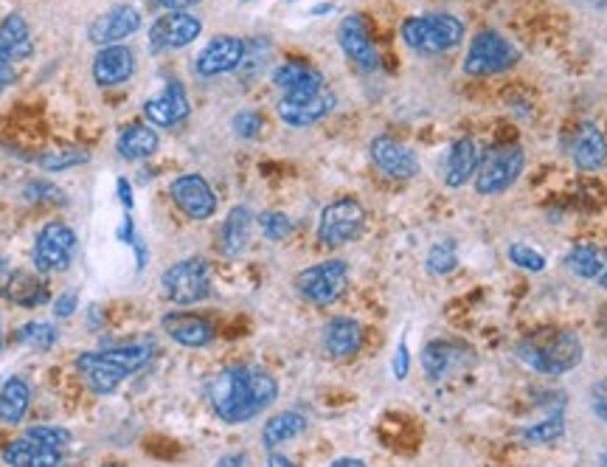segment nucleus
I'll use <instances>...</instances> for the list:
<instances>
[{
    "mask_svg": "<svg viewBox=\"0 0 607 467\" xmlns=\"http://www.w3.org/2000/svg\"><path fill=\"white\" fill-rule=\"evenodd\" d=\"M279 397V383L262 366H231L208 383V400L217 417L231 425L253 420Z\"/></svg>",
    "mask_w": 607,
    "mask_h": 467,
    "instance_id": "1",
    "label": "nucleus"
},
{
    "mask_svg": "<svg viewBox=\"0 0 607 467\" xmlns=\"http://www.w3.org/2000/svg\"><path fill=\"white\" fill-rule=\"evenodd\" d=\"M155 355V344H124V347L99 349V352H82L76 358V369L85 377L96 394H113L127 377L144 369Z\"/></svg>",
    "mask_w": 607,
    "mask_h": 467,
    "instance_id": "2",
    "label": "nucleus"
},
{
    "mask_svg": "<svg viewBox=\"0 0 607 467\" xmlns=\"http://www.w3.org/2000/svg\"><path fill=\"white\" fill-rule=\"evenodd\" d=\"M518 358L537 375L557 377L577 369L582 361V341L571 330L546 327L526 335L518 344Z\"/></svg>",
    "mask_w": 607,
    "mask_h": 467,
    "instance_id": "3",
    "label": "nucleus"
},
{
    "mask_svg": "<svg viewBox=\"0 0 607 467\" xmlns=\"http://www.w3.org/2000/svg\"><path fill=\"white\" fill-rule=\"evenodd\" d=\"M402 40L416 54H442L464 40V23L453 15L408 17L402 23Z\"/></svg>",
    "mask_w": 607,
    "mask_h": 467,
    "instance_id": "4",
    "label": "nucleus"
},
{
    "mask_svg": "<svg viewBox=\"0 0 607 467\" xmlns=\"http://www.w3.org/2000/svg\"><path fill=\"white\" fill-rule=\"evenodd\" d=\"M520 60L518 48L506 40L498 31H478L464 57V74L470 76H492L509 71Z\"/></svg>",
    "mask_w": 607,
    "mask_h": 467,
    "instance_id": "5",
    "label": "nucleus"
},
{
    "mask_svg": "<svg viewBox=\"0 0 607 467\" xmlns=\"http://www.w3.org/2000/svg\"><path fill=\"white\" fill-rule=\"evenodd\" d=\"M161 290L169 302L189 307L206 299L211 293V273L203 259H180L161 276Z\"/></svg>",
    "mask_w": 607,
    "mask_h": 467,
    "instance_id": "6",
    "label": "nucleus"
},
{
    "mask_svg": "<svg viewBox=\"0 0 607 467\" xmlns=\"http://www.w3.org/2000/svg\"><path fill=\"white\" fill-rule=\"evenodd\" d=\"M296 287L307 302L318 304V307L335 304L349 287V268L343 259H326V262H318L298 273Z\"/></svg>",
    "mask_w": 607,
    "mask_h": 467,
    "instance_id": "7",
    "label": "nucleus"
},
{
    "mask_svg": "<svg viewBox=\"0 0 607 467\" xmlns=\"http://www.w3.org/2000/svg\"><path fill=\"white\" fill-rule=\"evenodd\" d=\"M366 226V211L363 206L352 200V197H341L335 203H329L321 211L318 220V240L324 242L326 248H341L346 242L357 240L363 234Z\"/></svg>",
    "mask_w": 607,
    "mask_h": 467,
    "instance_id": "8",
    "label": "nucleus"
},
{
    "mask_svg": "<svg viewBox=\"0 0 607 467\" xmlns=\"http://www.w3.org/2000/svg\"><path fill=\"white\" fill-rule=\"evenodd\" d=\"M526 164V155L518 144L509 147H495L487 152V158L478 164V175H475V189L481 195H501L512 183L518 181L520 172Z\"/></svg>",
    "mask_w": 607,
    "mask_h": 467,
    "instance_id": "9",
    "label": "nucleus"
},
{
    "mask_svg": "<svg viewBox=\"0 0 607 467\" xmlns=\"http://www.w3.org/2000/svg\"><path fill=\"white\" fill-rule=\"evenodd\" d=\"M76 251V234L74 228L65 226L60 220L54 223H45L34 240V251H31V259H34V268L40 273H60L71 265Z\"/></svg>",
    "mask_w": 607,
    "mask_h": 467,
    "instance_id": "10",
    "label": "nucleus"
},
{
    "mask_svg": "<svg viewBox=\"0 0 607 467\" xmlns=\"http://www.w3.org/2000/svg\"><path fill=\"white\" fill-rule=\"evenodd\" d=\"M203 23L189 12H169V15L158 17L149 29V48L155 54L161 51H172V48L192 46L194 40L200 37Z\"/></svg>",
    "mask_w": 607,
    "mask_h": 467,
    "instance_id": "11",
    "label": "nucleus"
},
{
    "mask_svg": "<svg viewBox=\"0 0 607 467\" xmlns=\"http://www.w3.org/2000/svg\"><path fill=\"white\" fill-rule=\"evenodd\" d=\"M169 195L189 220H208L217 214V195L203 175H180L169 186Z\"/></svg>",
    "mask_w": 607,
    "mask_h": 467,
    "instance_id": "12",
    "label": "nucleus"
},
{
    "mask_svg": "<svg viewBox=\"0 0 607 467\" xmlns=\"http://www.w3.org/2000/svg\"><path fill=\"white\" fill-rule=\"evenodd\" d=\"M141 29V12L130 6V3H119L113 9H107L90 23L88 37L96 46H121V40L133 37Z\"/></svg>",
    "mask_w": 607,
    "mask_h": 467,
    "instance_id": "13",
    "label": "nucleus"
},
{
    "mask_svg": "<svg viewBox=\"0 0 607 467\" xmlns=\"http://www.w3.org/2000/svg\"><path fill=\"white\" fill-rule=\"evenodd\" d=\"M338 43H341L343 54L355 62L360 71H377V68H380L377 46H374V40H371L366 20L360 15L343 17L341 26H338Z\"/></svg>",
    "mask_w": 607,
    "mask_h": 467,
    "instance_id": "14",
    "label": "nucleus"
},
{
    "mask_svg": "<svg viewBox=\"0 0 607 467\" xmlns=\"http://www.w3.org/2000/svg\"><path fill=\"white\" fill-rule=\"evenodd\" d=\"M242 57H245V40L231 37V34H223V37H214V40L197 54L194 71L203 76V79H211V76L237 71Z\"/></svg>",
    "mask_w": 607,
    "mask_h": 467,
    "instance_id": "15",
    "label": "nucleus"
},
{
    "mask_svg": "<svg viewBox=\"0 0 607 467\" xmlns=\"http://www.w3.org/2000/svg\"><path fill=\"white\" fill-rule=\"evenodd\" d=\"M144 119L161 130H169V127L189 119V96L178 79H169L161 96H152L144 102Z\"/></svg>",
    "mask_w": 607,
    "mask_h": 467,
    "instance_id": "16",
    "label": "nucleus"
},
{
    "mask_svg": "<svg viewBox=\"0 0 607 467\" xmlns=\"http://www.w3.org/2000/svg\"><path fill=\"white\" fill-rule=\"evenodd\" d=\"M332 107H335V93L315 91L301 93V96H284L276 105V113L287 127H310L315 121L324 119Z\"/></svg>",
    "mask_w": 607,
    "mask_h": 467,
    "instance_id": "17",
    "label": "nucleus"
},
{
    "mask_svg": "<svg viewBox=\"0 0 607 467\" xmlns=\"http://www.w3.org/2000/svg\"><path fill=\"white\" fill-rule=\"evenodd\" d=\"M369 155L374 166L385 172L388 178H397V181H408L419 172V158L414 155V150H408L405 144L394 141L388 136H377L371 141Z\"/></svg>",
    "mask_w": 607,
    "mask_h": 467,
    "instance_id": "18",
    "label": "nucleus"
},
{
    "mask_svg": "<svg viewBox=\"0 0 607 467\" xmlns=\"http://www.w3.org/2000/svg\"><path fill=\"white\" fill-rule=\"evenodd\" d=\"M135 74V54L127 46H104L99 48L93 60V79L102 88L124 85Z\"/></svg>",
    "mask_w": 607,
    "mask_h": 467,
    "instance_id": "19",
    "label": "nucleus"
},
{
    "mask_svg": "<svg viewBox=\"0 0 607 467\" xmlns=\"http://www.w3.org/2000/svg\"><path fill=\"white\" fill-rule=\"evenodd\" d=\"M163 332L186 349H203L214 341V324L192 313H169L163 316Z\"/></svg>",
    "mask_w": 607,
    "mask_h": 467,
    "instance_id": "20",
    "label": "nucleus"
},
{
    "mask_svg": "<svg viewBox=\"0 0 607 467\" xmlns=\"http://www.w3.org/2000/svg\"><path fill=\"white\" fill-rule=\"evenodd\" d=\"M273 85L284 91V96H301V93L324 91V76L307 62H284L273 71Z\"/></svg>",
    "mask_w": 607,
    "mask_h": 467,
    "instance_id": "21",
    "label": "nucleus"
},
{
    "mask_svg": "<svg viewBox=\"0 0 607 467\" xmlns=\"http://www.w3.org/2000/svg\"><path fill=\"white\" fill-rule=\"evenodd\" d=\"M324 349L332 358H352L363 347V327L355 318H332L324 327Z\"/></svg>",
    "mask_w": 607,
    "mask_h": 467,
    "instance_id": "22",
    "label": "nucleus"
},
{
    "mask_svg": "<svg viewBox=\"0 0 607 467\" xmlns=\"http://www.w3.org/2000/svg\"><path fill=\"white\" fill-rule=\"evenodd\" d=\"M0 296L9 299L17 307H40V304L51 302V290L40 276L26 271L12 273L3 285H0Z\"/></svg>",
    "mask_w": 607,
    "mask_h": 467,
    "instance_id": "23",
    "label": "nucleus"
},
{
    "mask_svg": "<svg viewBox=\"0 0 607 467\" xmlns=\"http://www.w3.org/2000/svg\"><path fill=\"white\" fill-rule=\"evenodd\" d=\"M571 158L579 169L593 172L599 166H605L607 161V138L602 136V130L596 124H582L577 130V136L571 141Z\"/></svg>",
    "mask_w": 607,
    "mask_h": 467,
    "instance_id": "24",
    "label": "nucleus"
},
{
    "mask_svg": "<svg viewBox=\"0 0 607 467\" xmlns=\"http://www.w3.org/2000/svg\"><path fill=\"white\" fill-rule=\"evenodd\" d=\"M31 34L29 23L23 15L3 17L0 23V65H12L15 60H23L31 54Z\"/></svg>",
    "mask_w": 607,
    "mask_h": 467,
    "instance_id": "25",
    "label": "nucleus"
},
{
    "mask_svg": "<svg viewBox=\"0 0 607 467\" xmlns=\"http://www.w3.org/2000/svg\"><path fill=\"white\" fill-rule=\"evenodd\" d=\"M251 228H253V214L248 206H234L225 217L223 231H220V248H223L225 257H242L248 251V242H251Z\"/></svg>",
    "mask_w": 607,
    "mask_h": 467,
    "instance_id": "26",
    "label": "nucleus"
},
{
    "mask_svg": "<svg viewBox=\"0 0 607 467\" xmlns=\"http://www.w3.org/2000/svg\"><path fill=\"white\" fill-rule=\"evenodd\" d=\"M481 164L478 161V147L470 138H459L450 144L447 150V161H445V183L450 189H459L464 183L470 181L475 175V166Z\"/></svg>",
    "mask_w": 607,
    "mask_h": 467,
    "instance_id": "27",
    "label": "nucleus"
},
{
    "mask_svg": "<svg viewBox=\"0 0 607 467\" xmlns=\"http://www.w3.org/2000/svg\"><path fill=\"white\" fill-rule=\"evenodd\" d=\"M3 462L9 467H60L62 456L60 451H51L31 442L29 437H20L3 448Z\"/></svg>",
    "mask_w": 607,
    "mask_h": 467,
    "instance_id": "28",
    "label": "nucleus"
},
{
    "mask_svg": "<svg viewBox=\"0 0 607 467\" xmlns=\"http://www.w3.org/2000/svg\"><path fill=\"white\" fill-rule=\"evenodd\" d=\"M158 150V133L152 124H130L116 138V152L124 161H147Z\"/></svg>",
    "mask_w": 607,
    "mask_h": 467,
    "instance_id": "29",
    "label": "nucleus"
},
{
    "mask_svg": "<svg viewBox=\"0 0 607 467\" xmlns=\"http://www.w3.org/2000/svg\"><path fill=\"white\" fill-rule=\"evenodd\" d=\"M31 406V386L23 377H6L0 386V422L17 425L29 414Z\"/></svg>",
    "mask_w": 607,
    "mask_h": 467,
    "instance_id": "30",
    "label": "nucleus"
},
{
    "mask_svg": "<svg viewBox=\"0 0 607 467\" xmlns=\"http://www.w3.org/2000/svg\"><path fill=\"white\" fill-rule=\"evenodd\" d=\"M304 431H307V417H304V414H298V411H282V414H276V417H270V420L265 422L262 442H265L267 451H273V448H279L284 442L301 437Z\"/></svg>",
    "mask_w": 607,
    "mask_h": 467,
    "instance_id": "31",
    "label": "nucleus"
},
{
    "mask_svg": "<svg viewBox=\"0 0 607 467\" xmlns=\"http://www.w3.org/2000/svg\"><path fill=\"white\" fill-rule=\"evenodd\" d=\"M563 406H554L551 411H548L546 417H543V420L534 422V425H529V428H523V431H520V439H523L526 445H548V442H554V439L563 437V431H565Z\"/></svg>",
    "mask_w": 607,
    "mask_h": 467,
    "instance_id": "32",
    "label": "nucleus"
},
{
    "mask_svg": "<svg viewBox=\"0 0 607 467\" xmlns=\"http://www.w3.org/2000/svg\"><path fill=\"white\" fill-rule=\"evenodd\" d=\"M565 265L571 268V273H577L579 279H591V282H596L602 268H605V251L596 248V245H577V248L568 251Z\"/></svg>",
    "mask_w": 607,
    "mask_h": 467,
    "instance_id": "33",
    "label": "nucleus"
},
{
    "mask_svg": "<svg viewBox=\"0 0 607 467\" xmlns=\"http://www.w3.org/2000/svg\"><path fill=\"white\" fill-rule=\"evenodd\" d=\"M456 358H459V347L445 341H430L428 347L422 349V369L430 380H439L456 366Z\"/></svg>",
    "mask_w": 607,
    "mask_h": 467,
    "instance_id": "34",
    "label": "nucleus"
},
{
    "mask_svg": "<svg viewBox=\"0 0 607 467\" xmlns=\"http://www.w3.org/2000/svg\"><path fill=\"white\" fill-rule=\"evenodd\" d=\"M17 341H23L31 349H51L60 341V330L51 321H29L23 330L17 332Z\"/></svg>",
    "mask_w": 607,
    "mask_h": 467,
    "instance_id": "35",
    "label": "nucleus"
},
{
    "mask_svg": "<svg viewBox=\"0 0 607 467\" xmlns=\"http://www.w3.org/2000/svg\"><path fill=\"white\" fill-rule=\"evenodd\" d=\"M90 161V152L82 150V147H65V150L57 152H45L37 158V164L48 169V172H62V169H74V166H82Z\"/></svg>",
    "mask_w": 607,
    "mask_h": 467,
    "instance_id": "36",
    "label": "nucleus"
},
{
    "mask_svg": "<svg viewBox=\"0 0 607 467\" xmlns=\"http://www.w3.org/2000/svg\"><path fill=\"white\" fill-rule=\"evenodd\" d=\"M259 228H262L265 240L282 242L293 234V220L284 211H262L259 214Z\"/></svg>",
    "mask_w": 607,
    "mask_h": 467,
    "instance_id": "37",
    "label": "nucleus"
},
{
    "mask_svg": "<svg viewBox=\"0 0 607 467\" xmlns=\"http://www.w3.org/2000/svg\"><path fill=\"white\" fill-rule=\"evenodd\" d=\"M270 60V43L262 40V37H256V40H248L245 43V57L239 62V71L245 76H256Z\"/></svg>",
    "mask_w": 607,
    "mask_h": 467,
    "instance_id": "38",
    "label": "nucleus"
},
{
    "mask_svg": "<svg viewBox=\"0 0 607 467\" xmlns=\"http://www.w3.org/2000/svg\"><path fill=\"white\" fill-rule=\"evenodd\" d=\"M459 268V257H456V248L453 245H447V242H439V245H433L428 254V271L433 276H447V273H453Z\"/></svg>",
    "mask_w": 607,
    "mask_h": 467,
    "instance_id": "39",
    "label": "nucleus"
},
{
    "mask_svg": "<svg viewBox=\"0 0 607 467\" xmlns=\"http://www.w3.org/2000/svg\"><path fill=\"white\" fill-rule=\"evenodd\" d=\"M23 437H29L31 442H37L43 448H51V451H62L71 442V434L65 428H54V425H34Z\"/></svg>",
    "mask_w": 607,
    "mask_h": 467,
    "instance_id": "40",
    "label": "nucleus"
},
{
    "mask_svg": "<svg viewBox=\"0 0 607 467\" xmlns=\"http://www.w3.org/2000/svg\"><path fill=\"white\" fill-rule=\"evenodd\" d=\"M509 259H512L518 268H523V271H546V257H543L540 251L529 248V245H512V248H509Z\"/></svg>",
    "mask_w": 607,
    "mask_h": 467,
    "instance_id": "41",
    "label": "nucleus"
},
{
    "mask_svg": "<svg viewBox=\"0 0 607 467\" xmlns=\"http://www.w3.org/2000/svg\"><path fill=\"white\" fill-rule=\"evenodd\" d=\"M234 133L239 138H256L262 133V116L253 110H242L234 116Z\"/></svg>",
    "mask_w": 607,
    "mask_h": 467,
    "instance_id": "42",
    "label": "nucleus"
},
{
    "mask_svg": "<svg viewBox=\"0 0 607 467\" xmlns=\"http://www.w3.org/2000/svg\"><path fill=\"white\" fill-rule=\"evenodd\" d=\"M591 408H593V414H596L599 420L607 422V377H602L599 383H593Z\"/></svg>",
    "mask_w": 607,
    "mask_h": 467,
    "instance_id": "43",
    "label": "nucleus"
},
{
    "mask_svg": "<svg viewBox=\"0 0 607 467\" xmlns=\"http://www.w3.org/2000/svg\"><path fill=\"white\" fill-rule=\"evenodd\" d=\"M79 307V296L76 293H62L54 302V318H71Z\"/></svg>",
    "mask_w": 607,
    "mask_h": 467,
    "instance_id": "44",
    "label": "nucleus"
},
{
    "mask_svg": "<svg viewBox=\"0 0 607 467\" xmlns=\"http://www.w3.org/2000/svg\"><path fill=\"white\" fill-rule=\"evenodd\" d=\"M26 197L29 200H45V197H60L57 192V186H51V183H29V189H26Z\"/></svg>",
    "mask_w": 607,
    "mask_h": 467,
    "instance_id": "45",
    "label": "nucleus"
},
{
    "mask_svg": "<svg viewBox=\"0 0 607 467\" xmlns=\"http://www.w3.org/2000/svg\"><path fill=\"white\" fill-rule=\"evenodd\" d=\"M408 369H411V355H408V347L400 344V347H397V355H394V375L402 380V377L408 375Z\"/></svg>",
    "mask_w": 607,
    "mask_h": 467,
    "instance_id": "46",
    "label": "nucleus"
},
{
    "mask_svg": "<svg viewBox=\"0 0 607 467\" xmlns=\"http://www.w3.org/2000/svg\"><path fill=\"white\" fill-rule=\"evenodd\" d=\"M116 186H119L121 206H124V209H127V214H130V211H133V206H135L133 186H130V181H127V178H119V183H116Z\"/></svg>",
    "mask_w": 607,
    "mask_h": 467,
    "instance_id": "47",
    "label": "nucleus"
},
{
    "mask_svg": "<svg viewBox=\"0 0 607 467\" xmlns=\"http://www.w3.org/2000/svg\"><path fill=\"white\" fill-rule=\"evenodd\" d=\"M214 467H245V453H225Z\"/></svg>",
    "mask_w": 607,
    "mask_h": 467,
    "instance_id": "48",
    "label": "nucleus"
},
{
    "mask_svg": "<svg viewBox=\"0 0 607 467\" xmlns=\"http://www.w3.org/2000/svg\"><path fill=\"white\" fill-rule=\"evenodd\" d=\"M163 9H172V12H183V9H189L194 3H200V0H158Z\"/></svg>",
    "mask_w": 607,
    "mask_h": 467,
    "instance_id": "49",
    "label": "nucleus"
},
{
    "mask_svg": "<svg viewBox=\"0 0 607 467\" xmlns=\"http://www.w3.org/2000/svg\"><path fill=\"white\" fill-rule=\"evenodd\" d=\"M12 79H15V68L12 65H0V93L12 85Z\"/></svg>",
    "mask_w": 607,
    "mask_h": 467,
    "instance_id": "50",
    "label": "nucleus"
},
{
    "mask_svg": "<svg viewBox=\"0 0 607 467\" xmlns=\"http://www.w3.org/2000/svg\"><path fill=\"white\" fill-rule=\"evenodd\" d=\"M265 467H296V465H293V459H287L282 453H270Z\"/></svg>",
    "mask_w": 607,
    "mask_h": 467,
    "instance_id": "51",
    "label": "nucleus"
},
{
    "mask_svg": "<svg viewBox=\"0 0 607 467\" xmlns=\"http://www.w3.org/2000/svg\"><path fill=\"white\" fill-rule=\"evenodd\" d=\"M329 467H366V462H360V459H352V456H343V459L332 462Z\"/></svg>",
    "mask_w": 607,
    "mask_h": 467,
    "instance_id": "52",
    "label": "nucleus"
},
{
    "mask_svg": "<svg viewBox=\"0 0 607 467\" xmlns=\"http://www.w3.org/2000/svg\"><path fill=\"white\" fill-rule=\"evenodd\" d=\"M596 285H599V287H607V251H605V268H602V273H599V279H596Z\"/></svg>",
    "mask_w": 607,
    "mask_h": 467,
    "instance_id": "53",
    "label": "nucleus"
},
{
    "mask_svg": "<svg viewBox=\"0 0 607 467\" xmlns=\"http://www.w3.org/2000/svg\"><path fill=\"white\" fill-rule=\"evenodd\" d=\"M329 9H332L329 3H321V6H315V9H312V15H324V12H329Z\"/></svg>",
    "mask_w": 607,
    "mask_h": 467,
    "instance_id": "54",
    "label": "nucleus"
},
{
    "mask_svg": "<svg viewBox=\"0 0 607 467\" xmlns=\"http://www.w3.org/2000/svg\"><path fill=\"white\" fill-rule=\"evenodd\" d=\"M582 3H588V6H605L607 0H582Z\"/></svg>",
    "mask_w": 607,
    "mask_h": 467,
    "instance_id": "55",
    "label": "nucleus"
},
{
    "mask_svg": "<svg viewBox=\"0 0 607 467\" xmlns=\"http://www.w3.org/2000/svg\"><path fill=\"white\" fill-rule=\"evenodd\" d=\"M599 467H607V453L602 456V459H599Z\"/></svg>",
    "mask_w": 607,
    "mask_h": 467,
    "instance_id": "56",
    "label": "nucleus"
},
{
    "mask_svg": "<svg viewBox=\"0 0 607 467\" xmlns=\"http://www.w3.org/2000/svg\"><path fill=\"white\" fill-rule=\"evenodd\" d=\"M102 467H124V465H116V462H107V465H102Z\"/></svg>",
    "mask_w": 607,
    "mask_h": 467,
    "instance_id": "57",
    "label": "nucleus"
},
{
    "mask_svg": "<svg viewBox=\"0 0 607 467\" xmlns=\"http://www.w3.org/2000/svg\"><path fill=\"white\" fill-rule=\"evenodd\" d=\"M0 349H3V327H0Z\"/></svg>",
    "mask_w": 607,
    "mask_h": 467,
    "instance_id": "58",
    "label": "nucleus"
},
{
    "mask_svg": "<svg viewBox=\"0 0 607 467\" xmlns=\"http://www.w3.org/2000/svg\"><path fill=\"white\" fill-rule=\"evenodd\" d=\"M0 271H3V259H0Z\"/></svg>",
    "mask_w": 607,
    "mask_h": 467,
    "instance_id": "59",
    "label": "nucleus"
},
{
    "mask_svg": "<svg viewBox=\"0 0 607 467\" xmlns=\"http://www.w3.org/2000/svg\"><path fill=\"white\" fill-rule=\"evenodd\" d=\"M242 3H251V0H242Z\"/></svg>",
    "mask_w": 607,
    "mask_h": 467,
    "instance_id": "60",
    "label": "nucleus"
},
{
    "mask_svg": "<svg viewBox=\"0 0 607 467\" xmlns=\"http://www.w3.org/2000/svg\"><path fill=\"white\" fill-rule=\"evenodd\" d=\"M0 386H3V383H0Z\"/></svg>",
    "mask_w": 607,
    "mask_h": 467,
    "instance_id": "61",
    "label": "nucleus"
}]
</instances>
